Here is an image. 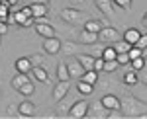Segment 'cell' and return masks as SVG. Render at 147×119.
Returning <instances> with one entry per match:
<instances>
[{"instance_id":"cell-10","label":"cell","mask_w":147,"mask_h":119,"mask_svg":"<svg viewBox=\"0 0 147 119\" xmlns=\"http://www.w3.org/2000/svg\"><path fill=\"white\" fill-rule=\"evenodd\" d=\"M35 33H37V35H41L43 39H47V37H55V27H53L49 22L35 23Z\"/></svg>"},{"instance_id":"cell-44","label":"cell","mask_w":147,"mask_h":119,"mask_svg":"<svg viewBox=\"0 0 147 119\" xmlns=\"http://www.w3.org/2000/svg\"><path fill=\"white\" fill-rule=\"evenodd\" d=\"M0 96H2V92H0Z\"/></svg>"},{"instance_id":"cell-20","label":"cell","mask_w":147,"mask_h":119,"mask_svg":"<svg viewBox=\"0 0 147 119\" xmlns=\"http://www.w3.org/2000/svg\"><path fill=\"white\" fill-rule=\"evenodd\" d=\"M57 78L59 80H71V72H69L67 61H63V63L57 65Z\"/></svg>"},{"instance_id":"cell-36","label":"cell","mask_w":147,"mask_h":119,"mask_svg":"<svg viewBox=\"0 0 147 119\" xmlns=\"http://www.w3.org/2000/svg\"><path fill=\"white\" fill-rule=\"evenodd\" d=\"M136 96L139 98V100H143V102H147V86H145V84H141V88H139V92H136Z\"/></svg>"},{"instance_id":"cell-1","label":"cell","mask_w":147,"mask_h":119,"mask_svg":"<svg viewBox=\"0 0 147 119\" xmlns=\"http://www.w3.org/2000/svg\"><path fill=\"white\" fill-rule=\"evenodd\" d=\"M122 111H124L125 117H139L143 111H147V102L134 96H127L122 100Z\"/></svg>"},{"instance_id":"cell-25","label":"cell","mask_w":147,"mask_h":119,"mask_svg":"<svg viewBox=\"0 0 147 119\" xmlns=\"http://www.w3.org/2000/svg\"><path fill=\"white\" fill-rule=\"evenodd\" d=\"M102 27H104V23H102L100 20H86V22H84V29H88V31L98 33Z\"/></svg>"},{"instance_id":"cell-23","label":"cell","mask_w":147,"mask_h":119,"mask_svg":"<svg viewBox=\"0 0 147 119\" xmlns=\"http://www.w3.org/2000/svg\"><path fill=\"white\" fill-rule=\"evenodd\" d=\"M34 18H45L47 16V4H30Z\"/></svg>"},{"instance_id":"cell-24","label":"cell","mask_w":147,"mask_h":119,"mask_svg":"<svg viewBox=\"0 0 147 119\" xmlns=\"http://www.w3.org/2000/svg\"><path fill=\"white\" fill-rule=\"evenodd\" d=\"M100 57L104 59V61H114V59H118V51L114 49V45H110V47L106 45V47L102 49V55H100Z\"/></svg>"},{"instance_id":"cell-17","label":"cell","mask_w":147,"mask_h":119,"mask_svg":"<svg viewBox=\"0 0 147 119\" xmlns=\"http://www.w3.org/2000/svg\"><path fill=\"white\" fill-rule=\"evenodd\" d=\"M26 82H30V74H26V72H18L16 76H12V88H16V90H20Z\"/></svg>"},{"instance_id":"cell-5","label":"cell","mask_w":147,"mask_h":119,"mask_svg":"<svg viewBox=\"0 0 147 119\" xmlns=\"http://www.w3.org/2000/svg\"><path fill=\"white\" fill-rule=\"evenodd\" d=\"M67 66H69V72H71V78H77V80L86 72L84 66L80 65V61L77 59V55H73L71 59H67Z\"/></svg>"},{"instance_id":"cell-42","label":"cell","mask_w":147,"mask_h":119,"mask_svg":"<svg viewBox=\"0 0 147 119\" xmlns=\"http://www.w3.org/2000/svg\"><path fill=\"white\" fill-rule=\"evenodd\" d=\"M141 22H143V25H145V27H147V12H145V14H143V18H141Z\"/></svg>"},{"instance_id":"cell-6","label":"cell","mask_w":147,"mask_h":119,"mask_svg":"<svg viewBox=\"0 0 147 119\" xmlns=\"http://www.w3.org/2000/svg\"><path fill=\"white\" fill-rule=\"evenodd\" d=\"M108 113H110V109L106 108L102 102H96V104H92V108L88 109V115L86 117H94V119H108Z\"/></svg>"},{"instance_id":"cell-39","label":"cell","mask_w":147,"mask_h":119,"mask_svg":"<svg viewBox=\"0 0 147 119\" xmlns=\"http://www.w3.org/2000/svg\"><path fill=\"white\" fill-rule=\"evenodd\" d=\"M137 74H139V82L147 86V68H143V70H139Z\"/></svg>"},{"instance_id":"cell-29","label":"cell","mask_w":147,"mask_h":119,"mask_svg":"<svg viewBox=\"0 0 147 119\" xmlns=\"http://www.w3.org/2000/svg\"><path fill=\"white\" fill-rule=\"evenodd\" d=\"M18 92H20L22 96H32V94L35 92V86H34V82H32V80H30V82H26V84H24V86L20 88Z\"/></svg>"},{"instance_id":"cell-34","label":"cell","mask_w":147,"mask_h":119,"mask_svg":"<svg viewBox=\"0 0 147 119\" xmlns=\"http://www.w3.org/2000/svg\"><path fill=\"white\" fill-rule=\"evenodd\" d=\"M118 63H120L122 66L129 65V63H131V57H129V53H118Z\"/></svg>"},{"instance_id":"cell-3","label":"cell","mask_w":147,"mask_h":119,"mask_svg":"<svg viewBox=\"0 0 147 119\" xmlns=\"http://www.w3.org/2000/svg\"><path fill=\"white\" fill-rule=\"evenodd\" d=\"M124 35H120V31L116 29V27H112V25H104L100 31H98V39H100V43L104 45H114L116 41H120Z\"/></svg>"},{"instance_id":"cell-2","label":"cell","mask_w":147,"mask_h":119,"mask_svg":"<svg viewBox=\"0 0 147 119\" xmlns=\"http://www.w3.org/2000/svg\"><path fill=\"white\" fill-rule=\"evenodd\" d=\"M59 16H61V20H63V22L73 23V25H79V23H82V25H84V22H86V20H90L84 12L75 10V8H63V10L59 12Z\"/></svg>"},{"instance_id":"cell-19","label":"cell","mask_w":147,"mask_h":119,"mask_svg":"<svg viewBox=\"0 0 147 119\" xmlns=\"http://www.w3.org/2000/svg\"><path fill=\"white\" fill-rule=\"evenodd\" d=\"M71 106H73V104H69L65 98H63V100H59V102H57V108H55L57 115H59V117H63V115H69V111H71Z\"/></svg>"},{"instance_id":"cell-43","label":"cell","mask_w":147,"mask_h":119,"mask_svg":"<svg viewBox=\"0 0 147 119\" xmlns=\"http://www.w3.org/2000/svg\"><path fill=\"white\" fill-rule=\"evenodd\" d=\"M6 2H8V4H10V6H14V4H16V2H18V0H6Z\"/></svg>"},{"instance_id":"cell-12","label":"cell","mask_w":147,"mask_h":119,"mask_svg":"<svg viewBox=\"0 0 147 119\" xmlns=\"http://www.w3.org/2000/svg\"><path fill=\"white\" fill-rule=\"evenodd\" d=\"M100 102L108 109H122V100L118 96H114V94H104V96L100 98Z\"/></svg>"},{"instance_id":"cell-22","label":"cell","mask_w":147,"mask_h":119,"mask_svg":"<svg viewBox=\"0 0 147 119\" xmlns=\"http://www.w3.org/2000/svg\"><path fill=\"white\" fill-rule=\"evenodd\" d=\"M77 59L80 61V65L84 66V70H92L94 68V57H90V55H77Z\"/></svg>"},{"instance_id":"cell-31","label":"cell","mask_w":147,"mask_h":119,"mask_svg":"<svg viewBox=\"0 0 147 119\" xmlns=\"http://www.w3.org/2000/svg\"><path fill=\"white\" fill-rule=\"evenodd\" d=\"M30 61H32L34 66H45V59H43V55H39V53H34L30 57Z\"/></svg>"},{"instance_id":"cell-27","label":"cell","mask_w":147,"mask_h":119,"mask_svg":"<svg viewBox=\"0 0 147 119\" xmlns=\"http://www.w3.org/2000/svg\"><path fill=\"white\" fill-rule=\"evenodd\" d=\"M131 47H134V45L127 43L124 37H122L120 41H116V43H114V49H116L118 53H129V49H131Z\"/></svg>"},{"instance_id":"cell-7","label":"cell","mask_w":147,"mask_h":119,"mask_svg":"<svg viewBox=\"0 0 147 119\" xmlns=\"http://www.w3.org/2000/svg\"><path fill=\"white\" fill-rule=\"evenodd\" d=\"M69 88H71V84H69V80H59L55 86H53V100L55 102H59V100H63V98H67L69 94Z\"/></svg>"},{"instance_id":"cell-13","label":"cell","mask_w":147,"mask_h":119,"mask_svg":"<svg viewBox=\"0 0 147 119\" xmlns=\"http://www.w3.org/2000/svg\"><path fill=\"white\" fill-rule=\"evenodd\" d=\"M96 8L106 16V18H114V2L112 0H94Z\"/></svg>"},{"instance_id":"cell-4","label":"cell","mask_w":147,"mask_h":119,"mask_svg":"<svg viewBox=\"0 0 147 119\" xmlns=\"http://www.w3.org/2000/svg\"><path fill=\"white\" fill-rule=\"evenodd\" d=\"M88 109H90L88 102H86V100H79V102H75V104L71 106L69 117H73V119H82V117H86V115H88Z\"/></svg>"},{"instance_id":"cell-9","label":"cell","mask_w":147,"mask_h":119,"mask_svg":"<svg viewBox=\"0 0 147 119\" xmlns=\"http://www.w3.org/2000/svg\"><path fill=\"white\" fill-rule=\"evenodd\" d=\"M77 41H79V43H82V45H94V43H98L100 39H98V33L88 31V29H82V31H79Z\"/></svg>"},{"instance_id":"cell-28","label":"cell","mask_w":147,"mask_h":119,"mask_svg":"<svg viewBox=\"0 0 147 119\" xmlns=\"http://www.w3.org/2000/svg\"><path fill=\"white\" fill-rule=\"evenodd\" d=\"M129 66H131V70L139 72V70L145 68V59H143V57H137V59H134V61L129 63Z\"/></svg>"},{"instance_id":"cell-14","label":"cell","mask_w":147,"mask_h":119,"mask_svg":"<svg viewBox=\"0 0 147 119\" xmlns=\"http://www.w3.org/2000/svg\"><path fill=\"white\" fill-rule=\"evenodd\" d=\"M14 66H16V70H18V72H26V74H30V72H32V68H34L32 61H30V57H22V59H18Z\"/></svg>"},{"instance_id":"cell-21","label":"cell","mask_w":147,"mask_h":119,"mask_svg":"<svg viewBox=\"0 0 147 119\" xmlns=\"http://www.w3.org/2000/svg\"><path fill=\"white\" fill-rule=\"evenodd\" d=\"M77 90H79L82 96H90L92 92H94V86L92 84H88V82H84V80H77Z\"/></svg>"},{"instance_id":"cell-11","label":"cell","mask_w":147,"mask_h":119,"mask_svg":"<svg viewBox=\"0 0 147 119\" xmlns=\"http://www.w3.org/2000/svg\"><path fill=\"white\" fill-rule=\"evenodd\" d=\"M30 76H32V80H35V82H43V84L49 82V74H47L45 66H34Z\"/></svg>"},{"instance_id":"cell-32","label":"cell","mask_w":147,"mask_h":119,"mask_svg":"<svg viewBox=\"0 0 147 119\" xmlns=\"http://www.w3.org/2000/svg\"><path fill=\"white\" fill-rule=\"evenodd\" d=\"M118 66H120L118 59H114V61H106V65H104V72H114Z\"/></svg>"},{"instance_id":"cell-33","label":"cell","mask_w":147,"mask_h":119,"mask_svg":"<svg viewBox=\"0 0 147 119\" xmlns=\"http://www.w3.org/2000/svg\"><path fill=\"white\" fill-rule=\"evenodd\" d=\"M114 6H118V8H122V10H129L131 8V0H112Z\"/></svg>"},{"instance_id":"cell-35","label":"cell","mask_w":147,"mask_h":119,"mask_svg":"<svg viewBox=\"0 0 147 119\" xmlns=\"http://www.w3.org/2000/svg\"><path fill=\"white\" fill-rule=\"evenodd\" d=\"M143 53H145V51H143V49H139L137 45H134V47L129 49V57H131V61L137 59V57H143Z\"/></svg>"},{"instance_id":"cell-40","label":"cell","mask_w":147,"mask_h":119,"mask_svg":"<svg viewBox=\"0 0 147 119\" xmlns=\"http://www.w3.org/2000/svg\"><path fill=\"white\" fill-rule=\"evenodd\" d=\"M6 29H8V23L0 20V35H2V33H6Z\"/></svg>"},{"instance_id":"cell-38","label":"cell","mask_w":147,"mask_h":119,"mask_svg":"<svg viewBox=\"0 0 147 119\" xmlns=\"http://www.w3.org/2000/svg\"><path fill=\"white\" fill-rule=\"evenodd\" d=\"M137 47H139V49H143V51H145L147 49V33H141V37H139V41H137Z\"/></svg>"},{"instance_id":"cell-18","label":"cell","mask_w":147,"mask_h":119,"mask_svg":"<svg viewBox=\"0 0 147 119\" xmlns=\"http://www.w3.org/2000/svg\"><path fill=\"white\" fill-rule=\"evenodd\" d=\"M122 82H124L125 86H137L139 84V74H137L136 70H127L122 78Z\"/></svg>"},{"instance_id":"cell-26","label":"cell","mask_w":147,"mask_h":119,"mask_svg":"<svg viewBox=\"0 0 147 119\" xmlns=\"http://www.w3.org/2000/svg\"><path fill=\"white\" fill-rule=\"evenodd\" d=\"M80 80H84V82H88V84L94 86V84L98 82V70H94V68H92V70H86L84 74L80 76Z\"/></svg>"},{"instance_id":"cell-37","label":"cell","mask_w":147,"mask_h":119,"mask_svg":"<svg viewBox=\"0 0 147 119\" xmlns=\"http://www.w3.org/2000/svg\"><path fill=\"white\" fill-rule=\"evenodd\" d=\"M104 65H106V61H104L102 57H98V59L94 61V70H98V72H102V70H104Z\"/></svg>"},{"instance_id":"cell-41","label":"cell","mask_w":147,"mask_h":119,"mask_svg":"<svg viewBox=\"0 0 147 119\" xmlns=\"http://www.w3.org/2000/svg\"><path fill=\"white\" fill-rule=\"evenodd\" d=\"M28 4H49V0H28Z\"/></svg>"},{"instance_id":"cell-16","label":"cell","mask_w":147,"mask_h":119,"mask_svg":"<svg viewBox=\"0 0 147 119\" xmlns=\"http://www.w3.org/2000/svg\"><path fill=\"white\" fill-rule=\"evenodd\" d=\"M139 37H141V31L136 29V27H127V29L124 31V39L127 41V43H131V45H136L137 41H139Z\"/></svg>"},{"instance_id":"cell-8","label":"cell","mask_w":147,"mask_h":119,"mask_svg":"<svg viewBox=\"0 0 147 119\" xmlns=\"http://www.w3.org/2000/svg\"><path fill=\"white\" fill-rule=\"evenodd\" d=\"M61 47H63V41H59L57 37H47V39H43V51L47 55H57L61 51Z\"/></svg>"},{"instance_id":"cell-30","label":"cell","mask_w":147,"mask_h":119,"mask_svg":"<svg viewBox=\"0 0 147 119\" xmlns=\"http://www.w3.org/2000/svg\"><path fill=\"white\" fill-rule=\"evenodd\" d=\"M61 51L67 55V57H73V55H75V43H73V41H63Z\"/></svg>"},{"instance_id":"cell-15","label":"cell","mask_w":147,"mask_h":119,"mask_svg":"<svg viewBox=\"0 0 147 119\" xmlns=\"http://www.w3.org/2000/svg\"><path fill=\"white\" fill-rule=\"evenodd\" d=\"M18 113L22 115V117H32L35 113V106L30 102V100H26V102H22L20 106H18Z\"/></svg>"}]
</instances>
